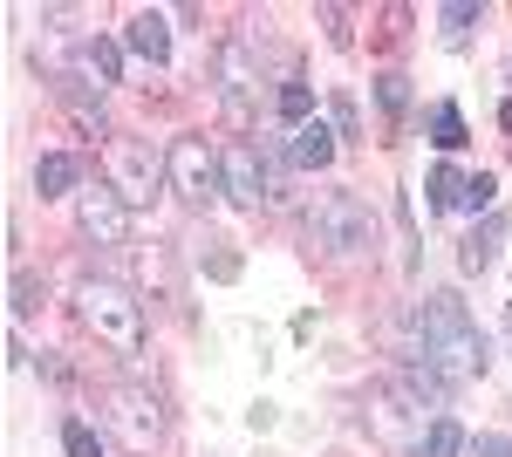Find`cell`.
<instances>
[{
	"label": "cell",
	"mask_w": 512,
	"mask_h": 457,
	"mask_svg": "<svg viewBox=\"0 0 512 457\" xmlns=\"http://www.w3.org/2000/svg\"><path fill=\"white\" fill-rule=\"evenodd\" d=\"M417 355H431L437 369L451 382H472L485 376V335H478V321L465 314V301L458 294H431L424 301V314H417Z\"/></svg>",
	"instance_id": "cell-1"
},
{
	"label": "cell",
	"mask_w": 512,
	"mask_h": 457,
	"mask_svg": "<svg viewBox=\"0 0 512 457\" xmlns=\"http://www.w3.org/2000/svg\"><path fill=\"white\" fill-rule=\"evenodd\" d=\"M76 314H82V328H96V335L117 342L123 355L144 348V301H137L130 287H117V280L82 273V280H76Z\"/></svg>",
	"instance_id": "cell-2"
},
{
	"label": "cell",
	"mask_w": 512,
	"mask_h": 457,
	"mask_svg": "<svg viewBox=\"0 0 512 457\" xmlns=\"http://www.w3.org/2000/svg\"><path fill=\"white\" fill-rule=\"evenodd\" d=\"M315 239L328 246V253H342V260L369 253V246H376L369 205H362L355 191H321V198H315Z\"/></svg>",
	"instance_id": "cell-3"
},
{
	"label": "cell",
	"mask_w": 512,
	"mask_h": 457,
	"mask_svg": "<svg viewBox=\"0 0 512 457\" xmlns=\"http://www.w3.org/2000/svg\"><path fill=\"white\" fill-rule=\"evenodd\" d=\"M171 191H178L185 205H198V212L226 191V164L205 151V137H178V144H171Z\"/></svg>",
	"instance_id": "cell-4"
},
{
	"label": "cell",
	"mask_w": 512,
	"mask_h": 457,
	"mask_svg": "<svg viewBox=\"0 0 512 457\" xmlns=\"http://www.w3.org/2000/svg\"><path fill=\"white\" fill-rule=\"evenodd\" d=\"M110 171H117V198L123 205H144V198L158 191V178L171 171V157H158L151 144H137V137H123L117 151H110Z\"/></svg>",
	"instance_id": "cell-5"
},
{
	"label": "cell",
	"mask_w": 512,
	"mask_h": 457,
	"mask_svg": "<svg viewBox=\"0 0 512 457\" xmlns=\"http://www.w3.org/2000/svg\"><path fill=\"white\" fill-rule=\"evenodd\" d=\"M76 226L96 239V246H123L130 239V205L117 198V185H82L76 198Z\"/></svg>",
	"instance_id": "cell-6"
},
{
	"label": "cell",
	"mask_w": 512,
	"mask_h": 457,
	"mask_svg": "<svg viewBox=\"0 0 512 457\" xmlns=\"http://www.w3.org/2000/svg\"><path fill=\"white\" fill-rule=\"evenodd\" d=\"M219 164H226V198H233V205H260V198H274V178L260 171V151H253V144L219 151Z\"/></svg>",
	"instance_id": "cell-7"
},
{
	"label": "cell",
	"mask_w": 512,
	"mask_h": 457,
	"mask_svg": "<svg viewBox=\"0 0 512 457\" xmlns=\"http://www.w3.org/2000/svg\"><path fill=\"white\" fill-rule=\"evenodd\" d=\"M117 430L130 451H151L164 437V417H158V396H144V389H117Z\"/></svg>",
	"instance_id": "cell-8"
},
{
	"label": "cell",
	"mask_w": 512,
	"mask_h": 457,
	"mask_svg": "<svg viewBox=\"0 0 512 457\" xmlns=\"http://www.w3.org/2000/svg\"><path fill=\"white\" fill-rule=\"evenodd\" d=\"M219 96H226L233 116H246V103H253V55H246L239 41L219 48Z\"/></svg>",
	"instance_id": "cell-9"
},
{
	"label": "cell",
	"mask_w": 512,
	"mask_h": 457,
	"mask_svg": "<svg viewBox=\"0 0 512 457\" xmlns=\"http://www.w3.org/2000/svg\"><path fill=\"white\" fill-rule=\"evenodd\" d=\"M499 246H506V212H485V226L458 246V267L465 273H492L499 267Z\"/></svg>",
	"instance_id": "cell-10"
},
{
	"label": "cell",
	"mask_w": 512,
	"mask_h": 457,
	"mask_svg": "<svg viewBox=\"0 0 512 457\" xmlns=\"http://www.w3.org/2000/svg\"><path fill=\"white\" fill-rule=\"evenodd\" d=\"M130 55H144V62H151V69H164V62H171V28H164V14H151V7H144V14H130Z\"/></svg>",
	"instance_id": "cell-11"
},
{
	"label": "cell",
	"mask_w": 512,
	"mask_h": 457,
	"mask_svg": "<svg viewBox=\"0 0 512 457\" xmlns=\"http://www.w3.org/2000/svg\"><path fill=\"white\" fill-rule=\"evenodd\" d=\"M76 82H123V48L117 41H76Z\"/></svg>",
	"instance_id": "cell-12"
},
{
	"label": "cell",
	"mask_w": 512,
	"mask_h": 457,
	"mask_svg": "<svg viewBox=\"0 0 512 457\" xmlns=\"http://www.w3.org/2000/svg\"><path fill=\"white\" fill-rule=\"evenodd\" d=\"M287 157H294L301 171H328V164H335V130H328V123H301L294 144H287Z\"/></svg>",
	"instance_id": "cell-13"
},
{
	"label": "cell",
	"mask_w": 512,
	"mask_h": 457,
	"mask_svg": "<svg viewBox=\"0 0 512 457\" xmlns=\"http://www.w3.org/2000/svg\"><path fill=\"white\" fill-rule=\"evenodd\" d=\"M76 178H82V164L76 157H62V151H48L35 164V191L41 198H62V191H76Z\"/></svg>",
	"instance_id": "cell-14"
},
{
	"label": "cell",
	"mask_w": 512,
	"mask_h": 457,
	"mask_svg": "<svg viewBox=\"0 0 512 457\" xmlns=\"http://www.w3.org/2000/svg\"><path fill=\"white\" fill-rule=\"evenodd\" d=\"M458 451H465V430H458L451 417H437L431 430L417 437V457H458Z\"/></svg>",
	"instance_id": "cell-15"
},
{
	"label": "cell",
	"mask_w": 512,
	"mask_h": 457,
	"mask_svg": "<svg viewBox=\"0 0 512 457\" xmlns=\"http://www.w3.org/2000/svg\"><path fill=\"white\" fill-rule=\"evenodd\" d=\"M465 185H472V178H458V171H451V164H437L431 178H424V198H431L437 212H451V205H458V198H465Z\"/></svg>",
	"instance_id": "cell-16"
},
{
	"label": "cell",
	"mask_w": 512,
	"mask_h": 457,
	"mask_svg": "<svg viewBox=\"0 0 512 457\" xmlns=\"http://www.w3.org/2000/svg\"><path fill=\"white\" fill-rule=\"evenodd\" d=\"M431 144L437 151H458V144H465V116H458V103H437L431 110Z\"/></svg>",
	"instance_id": "cell-17"
},
{
	"label": "cell",
	"mask_w": 512,
	"mask_h": 457,
	"mask_svg": "<svg viewBox=\"0 0 512 457\" xmlns=\"http://www.w3.org/2000/svg\"><path fill=\"white\" fill-rule=\"evenodd\" d=\"M7 307H14V321H28L41 307V280L28 267H14V280H7Z\"/></svg>",
	"instance_id": "cell-18"
},
{
	"label": "cell",
	"mask_w": 512,
	"mask_h": 457,
	"mask_svg": "<svg viewBox=\"0 0 512 457\" xmlns=\"http://www.w3.org/2000/svg\"><path fill=\"white\" fill-rule=\"evenodd\" d=\"M62 451H69V457H103V437H96L82 417H69V423H62Z\"/></svg>",
	"instance_id": "cell-19"
},
{
	"label": "cell",
	"mask_w": 512,
	"mask_h": 457,
	"mask_svg": "<svg viewBox=\"0 0 512 457\" xmlns=\"http://www.w3.org/2000/svg\"><path fill=\"white\" fill-rule=\"evenodd\" d=\"M308 110H315V96H308V82H280V116L301 130L308 123Z\"/></svg>",
	"instance_id": "cell-20"
},
{
	"label": "cell",
	"mask_w": 512,
	"mask_h": 457,
	"mask_svg": "<svg viewBox=\"0 0 512 457\" xmlns=\"http://www.w3.org/2000/svg\"><path fill=\"white\" fill-rule=\"evenodd\" d=\"M376 103H383V116H390V123H403V110H410V82H403V76H383V82H376Z\"/></svg>",
	"instance_id": "cell-21"
},
{
	"label": "cell",
	"mask_w": 512,
	"mask_h": 457,
	"mask_svg": "<svg viewBox=\"0 0 512 457\" xmlns=\"http://www.w3.org/2000/svg\"><path fill=\"white\" fill-rule=\"evenodd\" d=\"M478 14H485L478 0H451V7H444V35H451V41H465V28H472Z\"/></svg>",
	"instance_id": "cell-22"
},
{
	"label": "cell",
	"mask_w": 512,
	"mask_h": 457,
	"mask_svg": "<svg viewBox=\"0 0 512 457\" xmlns=\"http://www.w3.org/2000/svg\"><path fill=\"white\" fill-rule=\"evenodd\" d=\"M492 198H499V185H492V178H485V171H478L472 185H465V198H458V205H465V212H499V205H492Z\"/></svg>",
	"instance_id": "cell-23"
},
{
	"label": "cell",
	"mask_w": 512,
	"mask_h": 457,
	"mask_svg": "<svg viewBox=\"0 0 512 457\" xmlns=\"http://www.w3.org/2000/svg\"><path fill=\"white\" fill-rule=\"evenodd\" d=\"M328 116H335V137H355V130H362V116H355L349 96H335V103H328Z\"/></svg>",
	"instance_id": "cell-24"
},
{
	"label": "cell",
	"mask_w": 512,
	"mask_h": 457,
	"mask_svg": "<svg viewBox=\"0 0 512 457\" xmlns=\"http://www.w3.org/2000/svg\"><path fill=\"white\" fill-rule=\"evenodd\" d=\"M321 28H328L335 48H349V14H342V7H321Z\"/></svg>",
	"instance_id": "cell-25"
},
{
	"label": "cell",
	"mask_w": 512,
	"mask_h": 457,
	"mask_svg": "<svg viewBox=\"0 0 512 457\" xmlns=\"http://www.w3.org/2000/svg\"><path fill=\"white\" fill-rule=\"evenodd\" d=\"M478 457H512V437H478Z\"/></svg>",
	"instance_id": "cell-26"
},
{
	"label": "cell",
	"mask_w": 512,
	"mask_h": 457,
	"mask_svg": "<svg viewBox=\"0 0 512 457\" xmlns=\"http://www.w3.org/2000/svg\"><path fill=\"white\" fill-rule=\"evenodd\" d=\"M506 335H512V301H506Z\"/></svg>",
	"instance_id": "cell-27"
}]
</instances>
